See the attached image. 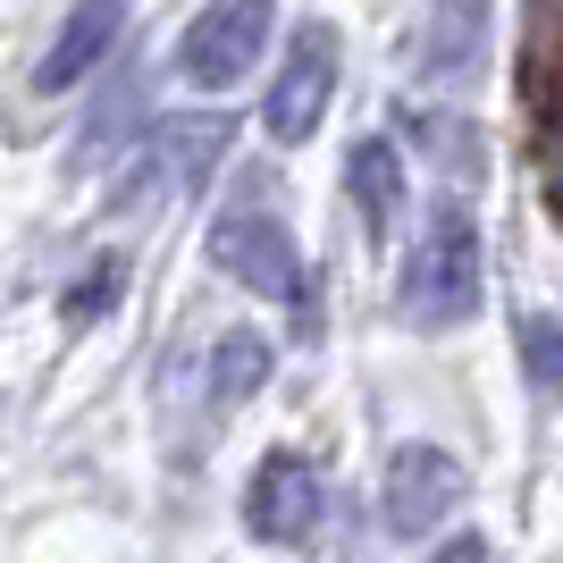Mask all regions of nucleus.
Wrapping results in <instances>:
<instances>
[{"mask_svg":"<svg viewBox=\"0 0 563 563\" xmlns=\"http://www.w3.org/2000/svg\"><path fill=\"white\" fill-rule=\"evenodd\" d=\"M261 43H269V0H211L186 25V43H177V76L202 85V93H228L261 59Z\"/></svg>","mask_w":563,"mask_h":563,"instance_id":"3","label":"nucleus"},{"mask_svg":"<svg viewBox=\"0 0 563 563\" xmlns=\"http://www.w3.org/2000/svg\"><path fill=\"white\" fill-rule=\"evenodd\" d=\"M253 387H269V336H253V329L219 336V353H211V396L219 404H244Z\"/></svg>","mask_w":563,"mask_h":563,"instance_id":"11","label":"nucleus"},{"mask_svg":"<svg viewBox=\"0 0 563 563\" xmlns=\"http://www.w3.org/2000/svg\"><path fill=\"white\" fill-rule=\"evenodd\" d=\"M438 563H496V547L479 539V530H463V539H446V547H438Z\"/></svg>","mask_w":563,"mask_h":563,"instance_id":"14","label":"nucleus"},{"mask_svg":"<svg viewBox=\"0 0 563 563\" xmlns=\"http://www.w3.org/2000/svg\"><path fill=\"white\" fill-rule=\"evenodd\" d=\"M118 25H126V0H76L68 25H59V43L43 51V68H34V85L43 93H68V85H85V76L110 59Z\"/></svg>","mask_w":563,"mask_h":563,"instance_id":"8","label":"nucleus"},{"mask_svg":"<svg viewBox=\"0 0 563 563\" xmlns=\"http://www.w3.org/2000/svg\"><path fill=\"white\" fill-rule=\"evenodd\" d=\"M219 143H228V118H177V126H168V135L152 143L143 177H135L126 194H118V202H135V194L152 186V177H168V186H202V177H211V161H219Z\"/></svg>","mask_w":563,"mask_h":563,"instance_id":"9","label":"nucleus"},{"mask_svg":"<svg viewBox=\"0 0 563 563\" xmlns=\"http://www.w3.org/2000/svg\"><path fill=\"white\" fill-rule=\"evenodd\" d=\"M521 362H530L539 387H563V320L555 311H530V320H521Z\"/></svg>","mask_w":563,"mask_h":563,"instance_id":"12","label":"nucleus"},{"mask_svg":"<svg viewBox=\"0 0 563 563\" xmlns=\"http://www.w3.org/2000/svg\"><path fill=\"white\" fill-rule=\"evenodd\" d=\"M336 101V25H303L295 43H286V68L269 85V135L278 143H311V126L329 118Z\"/></svg>","mask_w":563,"mask_h":563,"instance_id":"5","label":"nucleus"},{"mask_svg":"<svg viewBox=\"0 0 563 563\" xmlns=\"http://www.w3.org/2000/svg\"><path fill=\"white\" fill-rule=\"evenodd\" d=\"M463 505V463L446 446H396L387 479H378V514L396 539H429V530H446V514Z\"/></svg>","mask_w":563,"mask_h":563,"instance_id":"4","label":"nucleus"},{"mask_svg":"<svg viewBox=\"0 0 563 563\" xmlns=\"http://www.w3.org/2000/svg\"><path fill=\"white\" fill-rule=\"evenodd\" d=\"M396 311L412 329H463L471 311H479V228H471L463 202H438L429 235L412 244V261H404Z\"/></svg>","mask_w":563,"mask_h":563,"instance_id":"2","label":"nucleus"},{"mask_svg":"<svg viewBox=\"0 0 563 563\" xmlns=\"http://www.w3.org/2000/svg\"><path fill=\"white\" fill-rule=\"evenodd\" d=\"M311 521H320V471L295 463V454H269L253 471V488H244V530L261 547H295L311 539Z\"/></svg>","mask_w":563,"mask_h":563,"instance_id":"6","label":"nucleus"},{"mask_svg":"<svg viewBox=\"0 0 563 563\" xmlns=\"http://www.w3.org/2000/svg\"><path fill=\"white\" fill-rule=\"evenodd\" d=\"M118 278H126L118 261H93V269H85V286L68 295V320H93L101 303H118Z\"/></svg>","mask_w":563,"mask_h":563,"instance_id":"13","label":"nucleus"},{"mask_svg":"<svg viewBox=\"0 0 563 563\" xmlns=\"http://www.w3.org/2000/svg\"><path fill=\"white\" fill-rule=\"evenodd\" d=\"M211 261L228 269L235 286H253V295H269V303H286L303 329H320V295L303 286V253H295V235H286V219L269 211V186H244L228 202V211L211 219Z\"/></svg>","mask_w":563,"mask_h":563,"instance_id":"1","label":"nucleus"},{"mask_svg":"<svg viewBox=\"0 0 563 563\" xmlns=\"http://www.w3.org/2000/svg\"><path fill=\"white\" fill-rule=\"evenodd\" d=\"M488 25H496V0H438L421 25V76L429 85H471L488 68Z\"/></svg>","mask_w":563,"mask_h":563,"instance_id":"7","label":"nucleus"},{"mask_svg":"<svg viewBox=\"0 0 563 563\" xmlns=\"http://www.w3.org/2000/svg\"><path fill=\"white\" fill-rule=\"evenodd\" d=\"M345 186H353V202H362V228L387 235V228H396V211H404V152L387 135H362L345 152Z\"/></svg>","mask_w":563,"mask_h":563,"instance_id":"10","label":"nucleus"}]
</instances>
